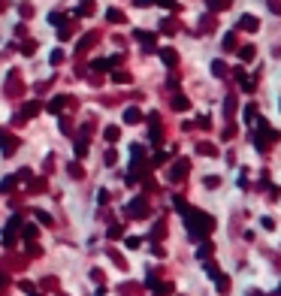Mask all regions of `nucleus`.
I'll list each match as a JSON object with an SVG mask.
<instances>
[{"mask_svg":"<svg viewBox=\"0 0 281 296\" xmlns=\"http://www.w3.org/2000/svg\"><path fill=\"white\" fill-rule=\"evenodd\" d=\"M164 64H169V67L175 64V51L172 48H164Z\"/></svg>","mask_w":281,"mask_h":296,"instance_id":"nucleus-3","label":"nucleus"},{"mask_svg":"<svg viewBox=\"0 0 281 296\" xmlns=\"http://www.w3.org/2000/svg\"><path fill=\"white\" fill-rule=\"evenodd\" d=\"M269 9H275V12H281V0H269Z\"/></svg>","mask_w":281,"mask_h":296,"instance_id":"nucleus-10","label":"nucleus"},{"mask_svg":"<svg viewBox=\"0 0 281 296\" xmlns=\"http://www.w3.org/2000/svg\"><path fill=\"white\" fill-rule=\"evenodd\" d=\"M136 37H139V40H142L145 46H154V33H136Z\"/></svg>","mask_w":281,"mask_h":296,"instance_id":"nucleus-5","label":"nucleus"},{"mask_svg":"<svg viewBox=\"0 0 281 296\" xmlns=\"http://www.w3.org/2000/svg\"><path fill=\"white\" fill-rule=\"evenodd\" d=\"M242 58H245V61H251V58H254V48H251V46H248V48H242Z\"/></svg>","mask_w":281,"mask_h":296,"instance_id":"nucleus-9","label":"nucleus"},{"mask_svg":"<svg viewBox=\"0 0 281 296\" xmlns=\"http://www.w3.org/2000/svg\"><path fill=\"white\" fill-rule=\"evenodd\" d=\"M106 15H109V22H121V12H118V9H109Z\"/></svg>","mask_w":281,"mask_h":296,"instance_id":"nucleus-8","label":"nucleus"},{"mask_svg":"<svg viewBox=\"0 0 281 296\" xmlns=\"http://www.w3.org/2000/svg\"><path fill=\"white\" fill-rule=\"evenodd\" d=\"M172 106H175V109H187V100H185V97H175Z\"/></svg>","mask_w":281,"mask_h":296,"instance_id":"nucleus-7","label":"nucleus"},{"mask_svg":"<svg viewBox=\"0 0 281 296\" xmlns=\"http://www.w3.org/2000/svg\"><path fill=\"white\" fill-rule=\"evenodd\" d=\"M239 27L242 30H257V19H254V15H245V19L239 22Z\"/></svg>","mask_w":281,"mask_h":296,"instance_id":"nucleus-1","label":"nucleus"},{"mask_svg":"<svg viewBox=\"0 0 281 296\" xmlns=\"http://www.w3.org/2000/svg\"><path fill=\"white\" fill-rule=\"evenodd\" d=\"M212 73H215V76H224L227 69H224V64H221V61H215V64H212Z\"/></svg>","mask_w":281,"mask_h":296,"instance_id":"nucleus-6","label":"nucleus"},{"mask_svg":"<svg viewBox=\"0 0 281 296\" xmlns=\"http://www.w3.org/2000/svg\"><path fill=\"white\" fill-rule=\"evenodd\" d=\"M124 121H127V124H136V121H139V112H136V109H127Z\"/></svg>","mask_w":281,"mask_h":296,"instance_id":"nucleus-4","label":"nucleus"},{"mask_svg":"<svg viewBox=\"0 0 281 296\" xmlns=\"http://www.w3.org/2000/svg\"><path fill=\"white\" fill-rule=\"evenodd\" d=\"M209 6H212V9H227V6H230V0H209Z\"/></svg>","mask_w":281,"mask_h":296,"instance_id":"nucleus-2","label":"nucleus"}]
</instances>
